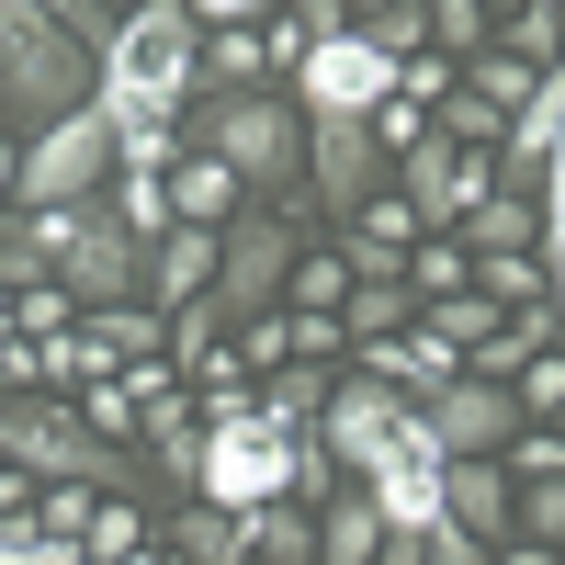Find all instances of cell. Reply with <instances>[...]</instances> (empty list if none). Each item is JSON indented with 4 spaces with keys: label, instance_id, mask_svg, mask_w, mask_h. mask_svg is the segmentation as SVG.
Returning <instances> with one entry per match:
<instances>
[{
    "label": "cell",
    "instance_id": "6da1fadb",
    "mask_svg": "<svg viewBox=\"0 0 565 565\" xmlns=\"http://www.w3.org/2000/svg\"><path fill=\"white\" fill-rule=\"evenodd\" d=\"M90 90H103L114 125H170L204 90V23L181 12V0H136V12H114V34L90 45Z\"/></svg>",
    "mask_w": 565,
    "mask_h": 565
},
{
    "label": "cell",
    "instance_id": "7a4b0ae2",
    "mask_svg": "<svg viewBox=\"0 0 565 565\" xmlns=\"http://www.w3.org/2000/svg\"><path fill=\"white\" fill-rule=\"evenodd\" d=\"M68 103H90V45L57 12H34V0H0V114L34 136Z\"/></svg>",
    "mask_w": 565,
    "mask_h": 565
},
{
    "label": "cell",
    "instance_id": "3957f363",
    "mask_svg": "<svg viewBox=\"0 0 565 565\" xmlns=\"http://www.w3.org/2000/svg\"><path fill=\"white\" fill-rule=\"evenodd\" d=\"M204 148L249 181V204H295L306 181V114L282 90H204Z\"/></svg>",
    "mask_w": 565,
    "mask_h": 565
},
{
    "label": "cell",
    "instance_id": "277c9868",
    "mask_svg": "<svg viewBox=\"0 0 565 565\" xmlns=\"http://www.w3.org/2000/svg\"><path fill=\"white\" fill-rule=\"evenodd\" d=\"M0 463H23V476H45V487H103V498L136 487V463L90 430L79 407H57V396H0Z\"/></svg>",
    "mask_w": 565,
    "mask_h": 565
},
{
    "label": "cell",
    "instance_id": "5b68a950",
    "mask_svg": "<svg viewBox=\"0 0 565 565\" xmlns=\"http://www.w3.org/2000/svg\"><path fill=\"white\" fill-rule=\"evenodd\" d=\"M114 181V114H103V90L90 103H68L57 125H34L23 136V159H12V204H90ZM0 204V215H12Z\"/></svg>",
    "mask_w": 565,
    "mask_h": 565
},
{
    "label": "cell",
    "instance_id": "8992f818",
    "mask_svg": "<svg viewBox=\"0 0 565 565\" xmlns=\"http://www.w3.org/2000/svg\"><path fill=\"white\" fill-rule=\"evenodd\" d=\"M295 249H306V238L282 226V204H238V215H226V238H215V282H204V295L226 306V328L282 306V271H295Z\"/></svg>",
    "mask_w": 565,
    "mask_h": 565
},
{
    "label": "cell",
    "instance_id": "52a82bcc",
    "mask_svg": "<svg viewBox=\"0 0 565 565\" xmlns=\"http://www.w3.org/2000/svg\"><path fill=\"white\" fill-rule=\"evenodd\" d=\"M396 193L418 204V226H463V204L498 193V148H463V136H418V148H396Z\"/></svg>",
    "mask_w": 565,
    "mask_h": 565
},
{
    "label": "cell",
    "instance_id": "ba28073f",
    "mask_svg": "<svg viewBox=\"0 0 565 565\" xmlns=\"http://www.w3.org/2000/svg\"><path fill=\"white\" fill-rule=\"evenodd\" d=\"M418 418H430L441 452H509L532 407H521V385H498V373H452L441 396H418Z\"/></svg>",
    "mask_w": 565,
    "mask_h": 565
},
{
    "label": "cell",
    "instance_id": "9c48e42d",
    "mask_svg": "<svg viewBox=\"0 0 565 565\" xmlns=\"http://www.w3.org/2000/svg\"><path fill=\"white\" fill-rule=\"evenodd\" d=\"M362 487H373V509H385V532H430V521H441V441H430V418H418V407L396 418V452L373 463Z\"/></svg>",
    "mask_w": 565,
    "mask_h": 565
},
{
    "label": "cell",
    "instance_id": "30bf717a",
    "mask_svg": "<svg viewBox=\"0 0 565 565\" xmlns=\"http://www.w3.org/2000/svg\"><path fill=\"white\" fill-rule=\"evenodd\" d=\"M396 418H407V396L396 385H328V407H317V452L328 463H351V476H373V463L396 452Z\"/></svg>",
    "mask_w": 565,
    "mask_h": 565
},
{
    "label": "cell",
    "instance_id": "8fae6325",
    "mask_svg": "<svg viewBox=\"0 0 565 565\" xmlns=\"http://www.w3.org/2000/svg\"><path fill=\"white\" fill-rule=\"evenodd\" d=\"M509 509H521V487H509V463H498V452H441V521L509 543Z\"/></svg>",
    "mask_w": 565,
    "mask_h": 565
},
{
    "label": "cell",
    "instance_id": "7c38bea8",
    "mask_svg": "<svg viewBox=\"0 0 565 565\" xmlns=\"http://www.w3.org/2000/svg\"><path fill=\"white\" fill-rule=\"evenodd\" d=\"M215 238H226V226H159V238H148V306L159 317L193 306L204 282H215Z\"/></svg>",
    "mask_w": 565,
    "mask_h": 565
},
{
    "label": "cell",
    "instance_id": "4fadbf2b",
    "mask_svg": "<svg viewBox=\"0 0 565 565\" xmlns=\"http://www.w3.org/2000/svg\"><path fill=\"white\" fill-rule=\"evenodd\" d=\"M238 204H249V181H238V170H226L215 148L170 170V226H226V215H238Z\"/></svg>",
    "mask_w": 565,
    "mask_h": 565
},
{
    "label": "cell",
    "instance_id": "5bb4252c",
    "mask_svg": "<svg viewBox=\"0 0 565 565\" xmlns=\"http://www.w3.org/2000/svg\"><path fill=\"white\" fill-rule=\"evenodd\" d=\"M418 317V282L407 271H351V295H340V340H385V328Z\"/></svg>",
    "mask_w": 565,
    "mask_h": 565
},
{
    "label": "cell",
    "instance_id": "9a60e30c",
    "mask_svg": "<svg viewBox=\"0 0 565 565\" xmlns=\"http://www.w3.org/2000/svg\"><path fill=\"white\" fill-rule=\"evenodd\" d=\"M373 543H385V509H373V487L351 476V498L317 509V565H373Z\"/></svg>",
    "mask_w": 565,
    "mask_h": 565
},
{
    "label": "cell",
    "instance_id": "2e32d148",
    "mask_svg": "<svg viewBox=\"0 0 565 565\" xmlns=\"http://www.w3.org/2000/svg\"><path fill=\"white\" fill-rule=\"evenodd\" d=\"M238 532H249V565H317V509H306V498L238 509Z\"/></svg>",
    "mask_w": 565,
    "mask_h": 565
},
{
    "label": "cell",
    "instance_id": "e0dca14e",
    "mask_svg": "<svg viewBox=\"0 0 565 565\" xmlns=\"http://www.w3.org/2000/svg\"><path fill=\"white\" fill-rule=\"evenodd\" d=\"M452 238H463V260H487V249H532V238H543V215H532V193H509V181H498L487 204H463Z\"/></svg>",
    "mask_w": 565,
    "mask_h": 565
},
{
    "label": "cell",
    "instance_id": "ac0fdd59",
    "mask_svg": "<svg viewBox=\"0 0 565 565\" xmlns=\"http://www.w3.org/2000/svg\"><path fill=\"white\" fill-rule=\"evenodd\" d=\"M136 441H148V452L170 463V476L193 487V452H204V418L181 407V396H148V407H136Z\"/></svg>",
    "mask_w": 565,
    "mask_h": 565
},
{
    "label": "cell",
    "instance_id": "d6986e66",
    "mask_svg": "<svg viewBox=\"0 0 565 565\" xmlns=\"http://www.w3.org/2000/svg\"><path fill=\"white\" fill-rule=\"evenodd\" d=\"M407 282H418V306H441V295H463V282H476V260H463L452 226H418V238H407Z\"/></svg>",
    "mask_w": 565,
    "mask_h": 565
},
{
    "label": "cell",
    "instance_id": "ffe728a7",
    "mask_svg": "<svg viewBox=\"0 0 565 565\" xmlns=\"http://www.w3.org/2000/svg\"><path fill=\"white\" fill-rule=\"evenodd\" d=\"M340 295H351V249H295L282 306H295V317H340Z\"/></svg>",
    "mask_w": 565,
    "mask_h": 565
},
{
    "label": "cell",
    "instance_id": "44dd1931",
    "mask_svg": "<svg viewBox=\"0 0 565 565\" xmlns=\"http://www.w3.org/2000/svg\"><path fill=\"white\" fill-rule=\"evenodd\" d=\"M476 295H487V306H509V317H521V306H554L543 249H487V260H476Z\"/></svg>",
    "mask_w": 565,
    "mask_h": 565
},
{
    "label": "cell",
    "instance_id": "7402d4cb",
    "mask_svg": "<svg viewBox=\"0 0 565 565\" xmlns=\"http://www.w3.org/2000/svg\"><path fill=\"white\" fill-rule=\"evenodd\" d=\"M170 543H181V565H249L238 509H215V498H204V509H181V532H170Z\"/></svg>",
    "mask_w": 565,
    "mask_h": 565
},
{
    "label": "cell",
    "instance_id": "603a6c76",
    "mask_svg": "<svg viewBox=\"0 0 565 565\" xmlns=\"http://www.w3.org/2000/svg\"><path fill=\"white\" fill-rule=\"evenodd\" d=\"M463 90H476V103H498V114H521L532 90H543V68H521L509 45H476V57H463Z\"/></svg>",
    "mask_w": 565,
    "mask_h": 565
},
{
    "label": "cell",
    "instance_id": "cb8c5ba5",
    "mask_svg": "<svg viewBox=\"0 0 565 565\" xmlns=\"http://www.w3.org/2000/svg\"><path fill=\"white\" fill-rule=\"evenodd\" d=\"M509 57H521V68H554L565 57V0H521V12H509Z\"/></svg>",
    "mask_w": 565,
    "mask_h": 565
},
{
    "label": "cell",
    "instance_id": "d4e9b609",
    "mask_svg": "<svg viewBox=\"0 0 565 565\" xmlns=\"http://www.w3.org/2000/svg\"><path fill=\"white\" fill-rule=\"evenodd\" d=\"M12 328H23V340H57V328H79V295H68L57 271H45V282H12Z\"/></svg>",
    "mask_w": 565,
    "mask_h": 565
},
{
    "label": "cell",
    "instance_id": "484cf974",
    "mask_svg": "<svg viewBox=\"0 0 565 565\" xmlns=\"http://www.w3.org/2000/svg\"><path fill=\"white\" fill-rule=\"evenodd\" d=\"M430 317H441V340H452V351H463V362H476V351H487V340H498V328H509V306H487V295H476V282H463V295H441V306H430Z\"/></svg>",
    "mask_w": 565,
    "mask_h": 565
},
{
    "label": "cell",
    "instance_id": "4316f807",
    "mask_svg": "<svg viewBox=\"0 0 565 565\" xmlns=\"http://www.w3.org/2000/svg\"><path fill=\"white\" fill-rule=\"evenodd\" d=\"M509 532L565 543V463H554V476H521V509H509Z\"/></svg>",
    "mask_w": 565,
    "mask_h": 565
},
{
    "label": "cell",
    "instance_id": "83f0119b",
    "mask_svg": "<svg viewBox=\"0 0 565 565\" xmlns=\"http://www.w3.org/2000/svg\"><path fill=\"white\" fill-rule=\"evenodd\" d=\"M362 34L385 45V57H418V45H430V0H385V12H362Z\"/></svg>",
    "mask_w": 565,
    "mask_h": 565
},
{
    "label": "cell",
    "instance_id": "f1b7e54d",
    "mask_svg": "<svg viewBox=\"0 0 565 565\" xmlns=\"http://www.w3.org/2000/svg\"><path fill=\"white\" fill-rule=\"evenodd\" d=\"M430 45H441V57L463 68V57L487 45V0H430Z\"/></svg>",
    "mask_w": 565,
    "mask_h": 565
},
{
    "label": "cell",
    "instance_id": "f546056e",
    "mask_svg": "<svg viewBox=\"0 0 565 565\" xmlns=\"http://www.w3.org/2000/svg\"><path fill=\"white\" fill-rule=\"evenodd\" d=\"M125 543H148V521H136V498H90V532H79V554L103 565V554H125Z\"/></svg>",
    "mask_w": 565,
    "mask_h": 565
},
{
    "label": "cell",
    "instance_id": "4dcf8cb0",
    "mask_svg": "<svg viewBox=\"0 0 565 565\" xmlns=\"http://www.w3.org/2000/svg\"><path fill=\"white\" fill-rule=\"evenodd\" d=\"M0 565H90L79 543H57L45 521H0Z\"/></svg>",
    "mask_w": 565,
    "mask_h": 565
},
{
    "label": "cell",
    "instance_id": "1f68e13d",
    "mask_svg": "<svg viewBox=\"0 0 565 565\" xmlns=\"http://www.w3.org/2000/svg\"><path fill=\"white\" fill-rule=\"evenodd\" d=\"M79 385H90V407H79L90 430H103V441H136V396L114 385V373H79Z\"/></svg>",
    "mask_w": 565,
    "mask_h": 565
},
{
    "label": "cell",
    "instance_id": "d6a6232c",
    "mask_svg": "<svg viewBox=\"0 0 565 565\" xmlns=\"http://www.w3.org/2000/svg\"><path fill=\"white\" fill-rule=\"evenodd\" d=\"M509 385H521V407H532V418H554V407H565V351H532Z\"/></svg>",
    "mask_w": 565,
    "mask_h": 565
},
{
    "label": "cell",
    "instance_id": "836d02e7",
    "mask_svg": "<svg viewBox=\"0 0 565 565\" xmlns=\"http://www.w3.org/2000/svg\"><path fill=\"white\" fill-rule=\"evenodd\" d=\"M418 565H487V532H463V521H430V543H418Z\"/></svg>",
    "mask_w": 565,
    "mask_h": 565
},
{
    "label": "cell",
    "instance_id": "e575fe53",
    "mask_svg": "<svg viewBox=\"0 0 565 565\" xmlns=\"http://www.w3.org/2000/svg\"><path fill=\"white\" fill-rule=\"evenodd\" d=\"M90 498H103V487H57V498H45V532L79 543V532H90Z\"/></svg>",
    "mask_w": 565,
    "mask_h": 565
},
{
    "label": "cell",
    "instance_id": "d590c367",
    "mask_svg": "<svg viewBox=\"0 0 565 565\" xmlns=\"http://www.w3.org/2000/svg\"><path fill=\"white\" fill-rule=\"evenodd\" d=\"M181 12H193V23L215 34V23H260V12H271V0H181Z\"/></svg>",
    "mask_w": 565,
    "mask_h": 565
},
{
    "label": "cell",
    "instance_id": "8d00e7d4",
    "mask_svg": "<svg viewBox=\"0 0 565 565\" xmlns=\"http://www.w3.org/2000/svg\"><path fill=\"white\" fill-rule=\"evenodd\" d=\"M295 317V306H282ZM317 351H340V317H295V362H317Z\"/></svg>",
    "mask_w": 565,
    "mask_h": 565
},
{
    "label": "cell",
    "instance_id": "74e56055",
    "mask_svg": "<svg viewBox=\"0 0 565 565\" xmlns=\"http://www.w3.org/2000/svg\"><path fill=\"white\" fill-rule=\"evenodd\" d=\"M340 23H351V0H295V34H306V45H317V34H340Z\"/></svg>",
    "mask_w": 565,
    "mask_h": 565
},
{
    "label": "cell",
    "instance_id": "f35d334b",
    "mask_svg": "<svg viewBox=\"0 0 565 565\" xmlns=\"http://www.w3.org/2000/svg\"><path fill=\"white\" fill-rule=\"evenodd\" d=\"M23 487H34L23 463H0V521H23Z\"/></svg>",
    "mask_w": 565,
    "mask_h": 565
},
{
    "label": "cell",
    "instance_id": "ab89813d",
    "mask_svg": "<svg viewBox=\"0 0 565 565\" xmlns=\"http://www.w3.org/2000/svg\"><path fill=\"white\" fill-rule=\"evenodd\" d=\"M487 565H554V543H532V532H521V543H509V554H487Z\"/></svg>",
    "mask_w": 565,
    "mask_h": 565
},
{
    "label": "cell",
    "instance_id": "60d3db41",
    "mask_svg": "<svg viewBox=\"0 0 565 565\" xmlns=\"http://www.w3.org/2000/svg\"><path fill=\"white\" fill-rule=\"evenodd\" d=\"M12 159H23V148H12V136H0V204H12Z\"/></svg>",
    "mask_w": 565,
    "mask_h": 565
},
{
    "label": "cell",
    "instance_id": "b9f144b4",
    "mask_svg": "<svg viewBox=\"0 0 565 565\" xmlns=\"http://www.w3.org/2000/svg\"><path fill=\"white\" fill-rule=\"evenodd\" d=\"M103 12H136V0H103Z\"/></svg>",
    "mask_w": 565,
    "mask_h": 565
},
{
    "label": "cell",
    "instance_id": "7bdbcfd3",
    "mask_svg": "<svg viewBox=\"0 0 565 565\" xmlns=\"http://www.w3.org/2000/svg\"><path fill=\"white\" fill-rule=\"evenodd\" d=\"M362 12H385V0H362Z\"/></svg>",
    "mask_w": 565,
    "mask_h": 565
},
{
    "label": "cell",
    "instance_id": "ee69618b",
    "mask_svg": "<svg viewBox=\"0 0 565 565\" xmlns=\"http://www.w3.org/2000/svg\"><path fill=\"white\" fill-rule=\"evenodd\" d=\"M554 430H565V407H554Z\"/></svg>",
    "mask_w": 565,
    "mask_h": 565
}]
</instances>
